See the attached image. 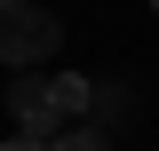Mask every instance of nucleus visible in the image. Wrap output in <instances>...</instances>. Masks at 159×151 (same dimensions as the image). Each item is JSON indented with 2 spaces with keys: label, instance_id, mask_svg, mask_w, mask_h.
<instances>
[{
  "label": "nucleus",
  "instance_id": "nucleus-1",
  "mask_svg": "<svg viewBox=\"0 0 159 151\" xmlns=\"http://www.w3.org/2000/svg\"><path fill=\"white\" fill-rule=\"evenodd\" d=\"M56 40H64V24L48 16V0H8V8H0V64H8V72L48 64Z\"/></svg>",
  "mask_w": 159,
  "mask_h": 151
},
{
  "label": "nucleus",
  "instance_id": "nucleus-2",
  "mask_svg": "<svg viewBox=\"0 0 159 151\" xmlns=\"http://www.w3.org/2000/svg\"><path fill=\"white\" fill-rule=\"evenodd\" d=\"M8 112H16V127L32 135V143H56V135H64V119H56V95H48V80H32V72L8 88Z\"/></svg>",
  "mask_w": 159,
  "mask_h": 151
},
{
  "label": "nucleus",
  "instance_id": "nucleus-3",
  "mask_svg": "<svg viewBox=\"0 0 159 151\" xmlns=\"http://www.w3.org/2000/svg\"><path fill=\"white\" fill-rule=\"evenodd\" d=\"M127 119H135V88H127V80H88V127H127Z\"/></svg>",
  "mask_w": 159,
  "mask_h": 151
},
{
  "label": "nucleus",
  "instance_id": "nucleus-4",
  "mask_svg": "<svg viewBox=\"0 0 159 151\" xmlns=\"http://www.w3.org/2000/svg\"><path fill=\"white\" fill-rule=\"evenodd\" d=\"M48 95H56V119H64V127L88 119V80H80V72H48Z\"/></svg>",
  "mask_w": 159,
  "mask_h": 151
},
{
  "label": "nucleus",
  "instance_id": "nucleus-5",
  "mask_svg": "<svg viewBox=\"0 0 159 151\" xmlns=\"http://www.w3.org/2000/svg\"><path fill=\"white\" fill-rule=\"evenodd\" d=\"M48 151H111V135H103V127H64Z\"/></svg>",
  "mask_w": 159,
  "mask_h": 151
},
{
  "label": "nucleus",
  "instance_id": "nucleus-6",
  "mask_svg": "<svg viewBox=\"0 0 159 151\" xmlns=\"http://www.w3.org/2000/svg\"><path fill=\"white\" fill-rule=\"evenodd\" d=\"M8 151H48V143H32V135H16V143H8Z\"/></svg>",
  "mask_w": 159,
  "mask_h": 151
},
{
  "label": "nucleus",
  "instance_id": "nucleus-7",
  "mask_svg": "<svg viewBox=\"0 0 159 151\" xmlns=\"http://www.w3.org/2000/svg\"><path fill=\"white\" fill-rule=\"evenodd\" d=\"M0 8H8V0H0Z\"/></svg>",
  "mask_w": 159,
  "mask_h": 151
},
{
  "label": "nucleus",
  "instance_id": "nucleus-8",
  "mask_svg": "<svg viewBox=\"0 0 159 151\" xmlns=\"http://www.w3.org/2000/svg\"><path fill=\"white\" fill-rule=\"evenodd\" d=\"M151 8H159V0H151Z\"/></svg>",
  "mask_w": 159,
  "mask_h": 151
}]
</instances>
